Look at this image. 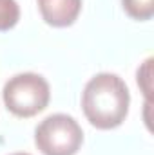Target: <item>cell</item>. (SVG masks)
Returning <instances> with one entry per match:
<instances>
[{
	"label": "cell",
	"instance_id": "cell-1",
	"mask_svg": "<svg viewBox=\"0 0 154 155\" xmlns=\"http://www.w3.org/2000/svg\"><path fill=\"white\" fill-rule=\"evenodd\" d=\"M131 94L127 83L111 72L93 76L82 92V110L98 130L118 128L129 114Z\"/></svg>",
	"mask_w": 154,
	"mask_h": 155
},
{
	"label": "cell",
	"instance_id": "cell-2",
	"mask_svg": "<svg viewBox=\"0 0 154 155\" xmlns=\"http://www.w3.org/2000/svg\"><path fill=\"white\" fill-rule=\"evenodd\" d=\"M5 108L16 117H33L47 108L51 88L45 78L35 72H22L9 78L2 90Z\"/></svg>",
	"mask_w": 154,
	"mask_h": 155
},
{
	"label": "cell",
	"instance_id": "cell-3",
	"mask_svg": "<svg viewBox=\"0 0 154 155\" xmlns=\"http://www.w3.org/2000/svg\"><path fill=\"white\" fill-rule=\"evenodd\" d=\"M83 143V130L75 117L53 114L35 130V144L42 155H76Z\"/></svg>",
	"mask_w": 154,
	"mask_h": 155
},
{
	"label": "cell",
	"instance_id": "cell-4",
	"mask_svg": "<svg viewBox=\"0 0 154 155\" xmlns=\"http://www.w3.org/2000/svg\"><path fill=\"white\" fill-rule=\"evenodd\" d=\"M44 22L53 27H69L82 11V0H38Z\"/></svg>",
	"mask_w": 154,
	"mask_h": 155
},
{
	"label": "cell",
	"instance_id": "cell-5",
	"mask_svg": "<svg viewBox=\"0 0 154 155\" xmlns=\"http://www.w3.org/2000/svg\"><path fill=\"white\" fill-rule=\"evenodd\" d=\"M123 11L132 20H151L154 16V0H121Z\"/></svg>",
	"mask_w": 154,
	"mask_h": 155
},
{
	"label": "cell",
	"instance_id": "cell-6",
	"mask_svg": "<svg viewBox=\"0 0 154 155\" xmlns=\"http://www.w3.org/2000/svg\"><path fill=\"white\" fill-rule=\"evenodd\" d=\"M20 20V7L16 0H0V33L13 29Z\"/></svg>",
	"mask_w": 154,
	"mask_h": 155
},
{
	"label": "cell",
	"instance_id": "cell-7",
	"mask_svg": "<svg viewBox=\"0 0 154 155\" xmlns=\"http://www.w3.org/2000/svg\"><path fill=\"white\" fill-rule=\"evenodd\" d=\"M136 81H138L140 90L145 96V101L152 103V58H147L142 63V67H138Z\"/></svg>",
	"mask_w": 154,
	"mask_h": 155
},
{
	"label": "cell",
	"instance_id": "cell-8",
	"mask_svg": "<svg viewBox=\"0 0 154 155\" xmlns=\"http://www.w3.org/2000/svg\"><path fill=\"white\" fill-rule=\"evenodd\" d=\"M11 155H31V153H11Z\"/></svg>",
	"mask_w": 154,
	"mask_h": 155
}]
</instances>
